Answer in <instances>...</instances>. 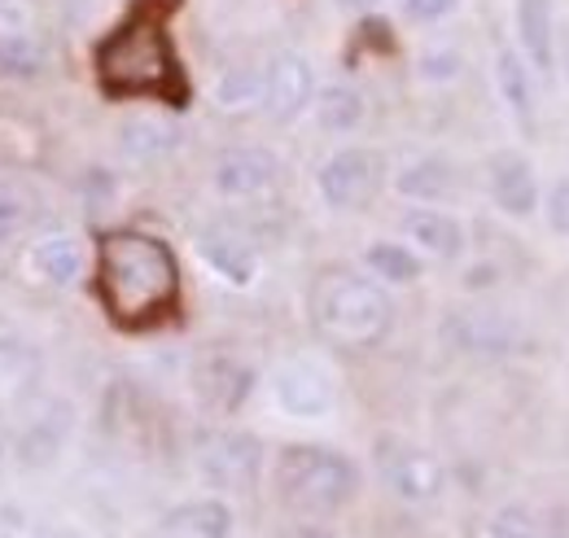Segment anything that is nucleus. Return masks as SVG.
I'll return each instance as SVG.
<instances>
[{
  "mask_svg": "<svg viewBox=\"0 0 569 538\" xmlns=\"http://www.w3.org/2000/svg\"><path fill=\"white\" fill-rule=\"evenodd\" d=\"M311 311H316V325L342 346H377L390 333V320H395L386 289L356 271L320 276L316 293H311Z\"/></svg>",
  "mask_w": 569,
  "mask_h": 538,
  "instance_id": "nucleus-3",
  "label": "nucleus"
},
{
  "mask_svg": "<svg viewBox=\"0 0 569 538\" xmlns=\"http://www.w3.org/2000/svg\"><path fill=\"white\" fill-rule=\"evenodd\" d=\"M263 114L277 123H293L316 106V70L302 53H277L263 70Z\"/></svg>",
  "mask_w": 569,
  "mask_h": 538,
  "instance_id": "nucleus-9",
  "label": "nucleus"
},
{
  "mask_svg": "<svg viewBox=\"0 0 569 538\" xmlns=\"http://www.w3.org/2000/svg\"><path fill=\"white\" fill-rule=\"evenodd\" d=\"M228 530H232V512L219 499H198L167 512L153 538H228Z\"/></svg>",
  "mask_w": 569,
  "mask_h": 538,
  "instance_id": "nucleus-17",
  "label": "nucleus"
},
{
  "mask_svg": "<svg viewBox=\"0 0 569 538\" xmlns=\"http://www.w3.org/2000/svg\"><path fill=\"white\" fill-rule=\"evenodd\" d=\"M399 9L412 27H433V22L451 18L460 9V0H399Z\"/></svg>",
  "mask_w": 569,
  "mask_h": 538,
  "instance_id": "nucleus-28",
  "label": "nucleus"
},
{
  "mask_svg": "<svg viewBox=\"0 0 569 538\" xmlns=\"http://www.w3.org/2000/svg\"><path fill=\"white\" fill-rule=\"evenodd\" d=\"M31 219V198L22 185H0V241L22 232V223Z\"/></svg>",
  "mask_w": 569,
  "mask_h": 538,
  "instance_id": "nucleus-25",
  "label": "nucleus"
},
{
  "mask_svg": "<svg viewBox=\"0 0 569 538\" xmlns=\"http://www.w3.org/2000/svg\"><path fill=\"white\" fill-rule=\"evenodd\" d=\"M97 298L123 329L162 320L180 298L176 255L158 237L110 232L97 250Z\"/></svg>",
  "mask_w": 569,
  "mask_h": 538,
  "instance_id": "nucleus-1",
  "label": "nucleus"
},
{
  "mask_svg": "<svg viewBox=\"0 0 569 538\" xmlns=\"http://www.w3.org/2000/svg\"><path fill=\"white\" fill-rule=\"evenodd\" d=\"M268 390H272V404L281 407L284 416H293V420H325L338 407V381L316 359H284V363H277Z\"/></svg>",
  "mask_w": 569,
  "mask_h": 538,
  "instance_id": "nucleus-5",
  "label": "nucleus"
},
{
  "mask_svg": "<svg viewBox=\"0 0 569 538\" xmlns=\"http://www.w3.org/2000/svg\"><path fill=\"white\" fill-rule=\"evenodd\" d=\"M281 180V158L272 149H228L214 162V193L219 198H259Z\"/></svg>",
  "mask_w": 569,
  "mask_h": 538,
  "instance_id": "nucleus-10",
  "label": "nucleus"
},
{
  "mask_svg": "<svg viewBox=\"0 0 569 538\" xmlns=\"http://www.w3.org/2000/svg\"><path fill=\"white\" fill-rule=\"evenodd\" d=\"M316 185H320V198L333 210H359V206L372 202L377 189H381V158L372 149H359V145L338 149L320 167Z\"/></svg>",
  "mask_w": 569,
  "mask_h": 538,
  "instance_id": "nucleus-8",
  "label": "nucleus"
},
{
  "mask_svg": "<svg viewBox=\"0 0 569 538\" xmlns=\"http://www.w3.org/2000/svg\"><path fill=\"white\" fill-rule=\"evenodd\" d=\"M342 4H347V9H377L381 0H342Z\"/></svg>",
  "mask_w": 569,
  "mask_h": 538,
  "instance_id": "nucleus-30",
  "label": "nucleus"
},
{
  "mask_svg": "<svg viewBox=\"0 0 569 538\" xmlns=\"http://www.w3.org/2000/svg\"><path fill=\"white\" fill-rule=\"evenodd\" d=\"M246 395H250V372L237 359L214 355L198 368V399L211 411H219V416H232L237 407L246 404Z\"/></svg>",
  "mask_w": 569,
  "mask_h": 538,
  "instance_id": "nucleus-16",
  "label": "nucleus"
},
{
  "mask_svg": "<svg viewBox=\"0 0 569 538\" xmlns=\"http://www.w3.org/2000/svg\"><path fill=\"white\" fill-rule=\"evenodd\" d=\"M363 114H368V101L351 83H329L325 92H316V119L325 132L351 136L363 123Z\"/></svg>",
  "mask_w": 569,
  "mask_h": 538,
  "instance_id": "nucleus-19",
  "label": "nucleus"
},
{
  "mask_svg": "<svg viewBox=\"0 0 569 538\" xmlns=\"http://www.w3.org/2000/svg\"><path fill=\"white\" fill-rule=\"evenodd\" d=\"M198 255H202V263H207L219 280H228V285H250L254 271H259L254 246H250L237 228H223V223H211V228L198 232Z\"/></svg>",
  "mask_w": 569,
  "mask_h": 538,
  "instance_id": "nucleus-12",
  "label": "nucleus"
},
{
  "mask_svg": "<svg viewBox=\"0 0 569 538\" xmlns=\"http://www.w3.org/2000/svg\"><path fill=\"white\" fill-rule=\"evenodd\" d=\"M399 228H403V237H408L417 250H426L433 259H456V255L465 250V223H460L456 215H447V210L412 206V210L399 219Z\"/></svg>",
  "mask_w": 569,
  "mask_h": 538,
  "instance_id": "nucleus-14",
  "label": "nucleus"
},
{
  "mask_svg": "<svg viewBox=\"0 0 569 538\" xmlns=\"http://www.w3.org/2000/svg\"><path fill=\"white\" fill-rule=\"evenodd\" d=\"M496 83L503 106L512 110L517 123H535V79H530V62H521L512 49H499L496 58Z\"/></svg>",
  "mask_w": 569,
  "mask_h": 538,
  "instance_id": "nucleus-18",
  "label": "nucleus"
},
{
  "mask_svg": "<svg viewBox=\"0 0 569 538\" xmlns=\"http://www.w3.org/2000/svg\"><path fill=\"white\" fill-rule=\"evenodd\" d=\"M176 140L180 132L171 128V123H162V119H128L123 128H119V149L132 158V162H153V158H162V153H171L176 149Z\"/></svg>",
  "mask_w": 569,
  "mask_h": 538,
  "instance_id": "nucleus-20",
  "label": "nucleus"
},
{
  "mask_svg": "<svg viewBox=\"0 0 569 538\" xmlns=\"http://www.w3.org/2000/svg\"><path fill=\"white\" fill-rule=\"evenodd\" d=\"M97 74L110 97H162L180 101V62L167 27L149 13H132L97 44Z\"/></svg>",
  "mask_w": 569,
  "mask_h": 538,
  "instance_id": "nucleus-2",
  "label": "nucleus"
},
{
  "mask_svg": "<svg viewBox=\"0 0 569 538\" xmlns=\"http://www.w3.org/2000/svg\"><path fill=\"white\" fill-rule=\"evenodd\" d=\"M219 106L223 110H246V106H259L263 101V74H250V70H232L223 74L219 83Z\"/></svg>",
  "mask_w": 569,
  "mask_h": 538,
  "instance_id": "nucleus-24",
  "label": "nucleus"
},
{
  "mask_svg": "<svg viewBox=\"0 0 569 538\" xmlns=\"http://www.w3.org/2000/svg\"><path fill=\"white\" fill-rule=\"evenodd\" d=\"M512 27L517 44L530 70L552 74L557 67V22H552V0H517L512 4Z\"/></svg>",
  "mask_w": 569,
  "mask_h": 538,
  "instance_id": "nucleus-13",
  "label": "nucleus"
},
{
  "mask_svg": "<svg viewBox=\"0 0 569 538\" xmlns=\"http://www.w3.org/2000/svg\"><path fill=\"white\" fill-rule=\"evenodd\" d=\"M27 271L53 289H67L83 276V241L74 232H49L27 250Z\"/></svg>",
  "mask_w": 569,
  "mask_h": 538,
  "instance_id": "nucleus-15",
  "label": "nucleus"
},
{
  "mask_svg": "<svg viewBox=\"0 0 569 538\" xmlns=\"http://www.w3.org/2000/svg\"><path fill=\"white\" fill-rule=\"evenodd\" d=\"M40 44L27 36V31H0V74H36L40 70Z\"/></svg>",
  "mask_w": 569,
  "mask_h": 538,
  "instance_id": "nucleus-23",
  "label": "nucleus"
},
{
  "mask_svg": "<svg viewBox=\"0 0 569 538\" xmlns=\"http://www.w3.org/2000/svg\"><path fill=\"white\" fill-rule=\"evenodd\" d=\"M356 486V465L325 447H284L277 460V490L302 517H333L351 504Z\"/></svg>",
  "mask_w": 569,
  "mask_h": 538,
  "instance_id": "nucleus-4",
  "label": "nucleus"
},
{
  "mask_svg": "<svg viewBox=\"0 0 569 538\" xmlns=\"http://www.w3.org/2000/svg\"><path fill=\"white\" fill-rule=\"evenodd\" d=\"M543 219L557 237H569V176L552 180L548 193H543Z\"/></svg>",
  "mask_w": 569,
  "mask_h": 538,
  "instance_id": "nucleus-26",
  "label": "nucleus"
},
{
  "mask_svg": "<svg viewBox=\"0 0 569 538\" xmlns=\"http://www.w3.org/2000/svg\"><path fill=\"white\" fill-rule=\"evenodd\" d=\"M487 538H543V535H539V526L530 521V512H521V508H503V512L491 517Z\"/></svg>",
  "mask_w": 569,
  "mask_h": 538,
  "instance_id": "nucleus-27",
  "label": "nucleus"
},
{
  "mask_svg": "<svg viewBox=\"0 0 569 538\" xmlns=\"http://www.w3.org/2000/svg\"><path fill=\"white\" fill-rule=\"evenodd\" d=\"M363 268L372 271V280H386V285H417L421 280V259L399 241H372L363 250Z\"/></svg>",
  "mask_w": 569,
  "mask_h": 538,
  "instance_id": "nucleus-22",
  "label": "nucleus"
},
{
  "mask_svg": "<svg viewBox=\"0 0 569 538\" xmlns=\"http://www.w3.org/2000/svg\"><path fill=\"white\" fill-rule=\"evenodd\" d=\"M263 469V447L254 434L241 429H214L198 442V472L214 490H250Z\"/></svg>",
  "mask_w": 569,
  "mask_h": 538,
  "instance_id": "nucleus-6",
  "label": "nucleus"
},
{
  "mask_svg": "<svg viewBox=\"0 0 569 538\" xmlns=\"http://www.w3.org/2000/svg\"><path fill=\"white\" fill-rule=\"evenodd\" d=\"M377 469H381V481L403 504H433L442 495V465L429 456L426 447H412L403 438H381Z\"/></svg>",
  "mask_w": 569,
  "mask_h": 538,
  "instance_id": "nucleus-7",
  "label": "nucleus"
},
{
  "mask_svg": "<svg viewBox=\"0 0 569 538\" xmlns=\"http://www.w3.org/2000/svg\"><path fill=\"white\" fill-rule=\"evenodd\" d=\"M395 189L421 206L438 202V198L451 193V162H442V158H417V162H408L395 176Z\"/></svg>",
  "mask_w": 569,
  "mask_h": 538,
  "instance_id": "nucleus-21",
  "label": "nucleus"
},
{
  "mask_svg": "<svg viewBox=\"0 0 569 538\" xmlns=\"http://www.w3.org/2000/svg\"><path fill=\"white\" fill-rule=\"evenodd\" d=\"M487 176H491V198H496V206L503 215H512V219L535 215V206L543 202L539 176H535L530 158H521V153H512V149H503V153L491 158Z\"/></svg>",
  "mask_w": 569,
  "mask_h": 538,
  "instance_id": "nucleus-11",
  "label": "nucleus"
},
{
  "mask_svg": "<svg viewBox=\"0 0 569 538\" xmlns=\"http://www.w3.org/2000/svg\"><path fill=\"white\" fill-rule=\"evenodd\" d=\"M421 74L433 79V83L456 79V74H460V53H456V49H433V53L421 58Z\"/></svg>",
  "mask_w": 569,
  "mask_h": 538,
  "instance_id": "nucleus-29",
  "label": "nucleus"
}]
</instances>
